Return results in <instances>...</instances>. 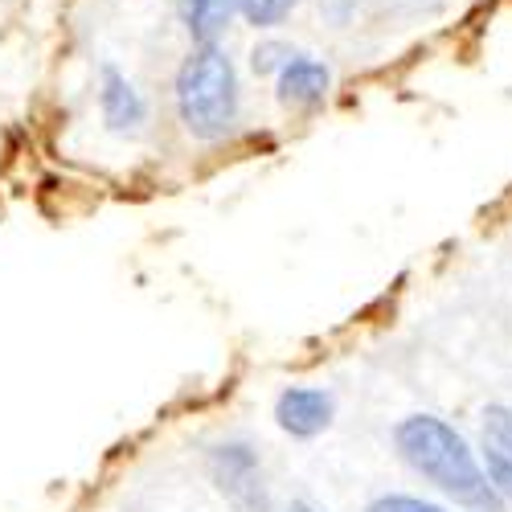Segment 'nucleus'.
<instances>
[{
	"label": "nucleus",
	"mask_w": 512,
	"mask_h": 512,
	"mask_svg": "<svg viewBox=\"0 0 512 512\" xmlns=\"http://www.w3.org/2000/svg\"><path fill=\"white\" fill-rule=\"evenodd\" d=\"M99 111H103V123L111 127V132H119V136L123 132H136V127L144 123V115H148L140 91L115 66H103L99 70Z\"/></svg>",
	"instance_id": "6"
},
{
	"label": "nucleus",
	"mask_w": 512,
	"mask_h": 512,
	"mask_svg": "<svg viewBox=\"0 0 512 512\" xmlns=\"http://www.w3.org/2000/svg\"><path fill=\"white\" fill-rule=\"evenodd\" d=\"M291 62V50L287 46H259V50H254V70H259V74H267V70H283Z\"/></svg>",
	"instance_id": "12"
},
{
	"label": "nucleus",
	"mask_w": 512,
	"mask_h": 512,
	"mask_svg": "<svg viewBox=\"0 0 512 512\" xmlns=\"http://www.w3.org/2000/svg\"><path fill=\"white\" fill-rule=\"evenodd\" d=\"M177 9L193 41H218L226 25L242 13V0H177Z\"/></svg>",
	"instance_id": "7"
},
{
	"label": "nucleus",
	"mask_w": 512,
	"mask_h": 512,
	"mask_svg": "<svg viewBox=\"0 0 512 512\" xmlns=\"http://www.w3.org/2000/svg\"><path fill=\"white\" fill-rule=\"evenodd\" d=\"M394 447L402 463L426 484H435L447 500L467 512H504V492L492 480L488 463L472 451L447 418L435 414H410L394 426Z\"/></svg>",
	"instance_id": "1"
},
{
	"label": "nucleus",
	"mask_w": 512,
	"mask_h": 512,
	"mask_svg": "<svg viewBox=\"0 0 512 512\" xmlns=\"http://www.w3.org/2000/svg\"><path fill=\"white\" fill-rule=\"evenodd\" d=\"M238 70L218 41H197L177 70V115L193 140H226L238 123Z\"/></svg>",
	"instance_id": "2"
},
{
	"label": "nucleus",
	"mask_w": 512,
	"mask_h": 512,
	"mask_svg": "<svg viewBox=\"0 0 512 512\" xmlns=\"http://www.w3.org/2000/svg\"><path fill=\"white\" fill-rule=\"evenodd\" d=\"M295 9V0H242V17L254 25V29H271V25H283Z\"/></svg>",
	"instance_id": "9"
},
{
	"label": "nucleus",
	"mask_w": 512,
	"mask_h": 512,
	"mask_svg": "<svg viewBox=\"0 0 512 512\" xmlns=\"http://www.w3.org/2000/svg\"><path fill=\"white\" fill-rule=\"evenodd\" d=\"M484 463H488V472H492V480L500 484V492L512 500V459L508 455H500V451H484Z\"/></svg>",
	"instance_id": "11"
},
{
	"label": "nucleus",
	"mask_w": 512,
	"mask_h": 512,
	"mask_svg": "<svg viewBox=\"0 0 512 512\" xmlns=\"http://www.w3.org/2000/svg\"><path fill=\"white\" fill-rule=\"evenodd\" d=\"M287 512H316V508H312V504H304V500H295Z\"/></svg>",
	"instance_id": "13"
},
{
	"label": "nucleus",
	"mask_w": 512,
	"mask_h": 512,
	"mask_svg": "<svg viewBox=\"0 0 512 512\" xmlns=\"http://www.w3.org/2000/svg\"><path fill=\"white\" fill-rule=\"evenodd\" d=\"M332 394L316 390V386H291L279 394L275 402V422L291 439H316L320 431H328L332 422Z\"/></svg>",
	"instance_id": "4"
},
{
	"label": "nucleus",
	"mask_w": 512,
	"mask_h": 512,
	"mask_svg": "<svg viewBox=\"0 0 512 512\" xmlns=\"http://www.w3.org/2000/svg\"><path fill=\"white\" fill-rule=\"evenodd\" d=\"M328 87H332V74L316 58L291 54V62L279 70V103L291 111H316L328 99Z\"/></svg>",
	"instance_id": "5"
},
{
	"label": "nucleus",
	"mask_w": 512,
	"mask_h": 512,
	"mask_svg": "<svg viewBox=\"0 0 512 512\" xmlns=\"http://www.w3.org/2000/svg\"><path fill=\"white\" fill-rule=\"evenodd\" d=\"M484 443H488L492 451H500V455L512 459V406L492 402V406L484 410Z\"/></svg>",
	"instance_id": "8"
},
{
	"label": "nucleus",
	"mask_w": 512,
	"mask_h": 512,
	"mask_svg": "<svg viewBox=\"0 0 512 512\" xmlns=\"http://www.w3.org/2000/svg\"><path fill=\"white\" fill-rule=\"evenodd\" d=\"M209 467V480L226 496V504H234L238 512H271V492H267V476H263V463L259 451L242 439L218 443L205 459Z\"/></svg>",
	"instance_id": "3"
},
{
	"label": "nucleus",
	"mask_w": 512,
	"mask_h": 512,
	"mask_svg": "<svg viewBox=\"0 0 512 512\" xmlns=\"http://www.w3.org/2000/svg\"><path fill=\"white\" fill-rule=\"evenodd\" d=\"M365 512H451L443 504H431L422 496H402V492H390V496H377Z\"/></svg>",
	"instance_id": "10"
}]
</instances>
